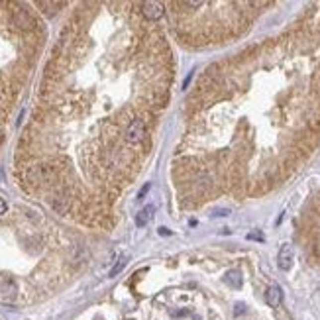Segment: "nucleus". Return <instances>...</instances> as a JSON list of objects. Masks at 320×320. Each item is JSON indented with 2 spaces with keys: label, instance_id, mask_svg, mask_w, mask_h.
I'll return each mask as SVG.
<instances>
[{
  "label": "nucleus",
  "instance_id": "6e6552de",
  "mask_svg": "<svg viewBox=\"0 0 320 320\" xmlns=\"http://www.w3.org/2000/svg\"><path fill=\"white\" fill-rule=\"evenodd\" d=\"M126 263H128V255H124L122 259H118V263H116V265H114V267L110 269V277H116V275L120 273L122 269L126 267Z\"/></svg>",
  "mask_w": 320,
  "mask_h": 320
},
{
  "label": "nucleus",
  "instance_id": "423d86ee",
  "mask_svg": "<svg viewBox=\"0 0 320 320\" xmlns=\"http://www.w3.org/2000/svg\"><path fill=\"white\" fill-rule=\"evenodd\" d=\"M154 212H156V206H152V204L146 206V208H142V210L136 214V226H140V228L146 226V224L150 222V218H152Z\"/></svg>",
  "mask_w": 320,
  "mask_h": 320
},
{
  "label": "nucleus",
  "instance_id": "7ed1b4c3",
  "mask_svg": "<svg viewBox=\"0 0 320 320\" xmlns=\"http://www.w3.org/2000/svg\"><path fill=\"white\" fill-rule=\"evenodd\" d=\"M142 12L148 20H160L163 16V4L161 2H156V0H150V2H144L142 4Z\"/></svg>",
  "mask_w": 320,
  "mask_h": 320
},
{
  "label": "nucleus",
  "instance_id": "f8f14e48",
  "mask_svg": "<svg viewBox=\"0 0 320 320\" xmlns=\"http://www.w3.org/2000/svg\"><path fill=\"white\" fill-rule=\"evenodd\" d=\"M247 238H249V240H263V236H259V234H249Z\"/></svg>",
  "mask_w": 320,
  "mask_h": 320
},
{
  "label": "nucleus",
  "instance_id": "9d476101",
  "mask_svg": "<svg viewBox=\"0 0 320 320\" xmlns=\"http://www.w3.org/2000/svg\"><path fill=\"white\" fill-rule=\"evenodd\" d=\"M150 189H152V185H146V187H144V189L140 191V195H138V199H144V197H146V193H148Z\"/></svg>",
  "mask_w": 320,
  "mask_h": 320
},
{
  "label": "nucleus",
  "instance_id": "9b49d317",
  "mask_svg": "<svg viewBox=\"0 0 320 320\" xmlns=\"http://www.w3.org/2000/svg\"><path fill=\"white\" fill-rule=\"evenodd\" d=\"M160 234L161 236H171V230L169 228H160Z\"/></svg>",
  "mask_w": 320,
  "mask_h": 320
},
{
  "label": "nucleus",
  "instance_id": "ddd939ff",
  "mask_svg": "<svg viewBox=\"0 0 320 320\" xmlns=\"http://www.w3.org/2000/svg\"><path fill=\"white\" fill-rule=\"evenodd\" d=\"M315 251H317V255L320 257V236H319V240H317V245H315Z\"/></svg>",
  "mask_w": 320,
  "mask_h": 320
},
{
  "label": "nucleus",
  "instance_id": "4468645a",
  "mask_svg": "<svg viewBox=\"0 0 320 320\" xmlns=\"http://www.w3.org/2000/svg\"><path fill=\"white\" fill-rule=\"evenodd\" d=\"M243 309H245L243 305H238V307H236V315H241V313H243Z\"/></svg>",
  "mask_w": 320,
  "mask_h": 320
},
{
  "label": "nucleus",
  "instance_id": "20e7f679",
  "mask_svg": "<svg viewBox=\"0 0 320 320\" xmlns=\"http://www.w3.org/2000/svg\"><path fill=\"white\" fill-rule=\"evenodd\" d=\"M12 22H14V26L20 28V30H30V28L34 26V20L30 18V14H28L26 10H16L14 16H12Z\"/></svg>",
  "mask_w": 320,
  "mask_h": 320
},
{
  "label": "nucleus",
  "instance_id": "0eeeda50",
  "mask_svg": "<svg viewBox=\"0 0 320 320\" xmlns=\"http://www.w3.org/2000/svg\"><path fill=\"white\" fill-rule=\"evenodd\" d=\"M224 281H226L228 285H232V287L240 289V287H241V275H240V271H236V269L228 271V273L224 275Z\"/></svg>",
  "mask_w": 320,
  "mask_h": 320
},
{
  "label": "nucleus",
  "instance_id": "39448f33",
  "mask_svg": "<svg viewBox=\"0 0 320 320\" xmlns=\"http://www.w3.org/2000/svg\"><path fill=\"white\" fill-rule=\"evenodd\" d=\"M265 301H267V305H269V307L277 309V307L281 305V301H283V291H281V287H277V285L269 287V289H267V293H265Z\"/></svg>",
  "mask_w": 320,
  "mask_h": 320
},
{
  "label": "nucleus",
  "instance_id": "f257e3e1",
  "mask_svg": "<svg viewBox=\"0 0 320 320\" xmlns=\"http://www.w3.org/2000/svg\"><path fill=\"white\" fill-rule=\"evenodd\" d=\"M144 138H146V124H144V120L136 118V120L130 122V126L126 128V140L130 144H140Z\"/></svg>",
  "mask_w": 320,
  "mask_h": 320
},
{
  "label": "nucleus",
  "instance_id": "1a4fd4ad",
  "mask_svg": "<svg viewBox=\"0 0 320 320\" xmlns=\"http://www.w3.org/2000/svg\"><path fill=\"white\" fill-rule=\"evenodd\" d=\"M6 210H8V204H6V200L0 197V214H6Z\"/></svg>",
  "mask_w": 320,
  "mask_h": 320
},
{
  "label": "nucleus",
  "instance_id": "f03ea898",
  "mask_svg": "<svg viewBox=\"0 0 320 320\" xmlns=\"http://www.w3.org/2000/svg\"><path fill=\"white\" fill-rule=\"evenodd\" d=\"M293 259H295V251H293V245L291 243H285L281 245L279 255H277V265L283 271H289L293 267Z\"/></svg>",
  "mask_w": 320,
  "mask_h": 320
}]
</instances>
